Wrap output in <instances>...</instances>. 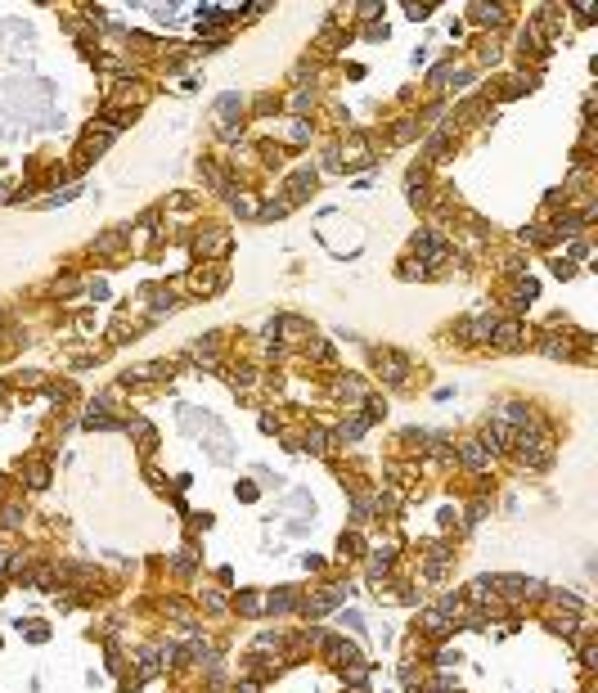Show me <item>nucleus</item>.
Here are the masks:
<instances>
[{
  "mask_svg": "<svg viewBox=\"0 0 598 693\" xmlns=\"http://www.w3.org/2000/svg\"><path fill=\"white\" fill-rule=\"evenodd\" d=\"M490 455H495V450H486V446H481V441H459V459L463 464H468V468H490Z\"/></svg>",
  "mask_w": 598,
  "mask_h": 693,
  "instance_id": "nucleus-1",
  "label": "nucleus"
},
{
  "mask_svg": "<svg viewBox=\"0 0 598 693\" xmlns=\"http://www.w3.org/2000/svg\"><path fill=\"white\" fill-rule=\"evenodd\" d=\"M495 325H499L495 316H481V320H468V325H459V329H463L468 343H490V338H495Z\"/></svg>",
  "mask_w": 598,
  "mask_h": 693,
  "instance_id": "nucleus-2",
  "label": "nucleus"
},
{
  "mask_svg": "<svg viewBox=\"0 0 598 693\" xmlns=\"http://www.w3.org/2000/svg\"><path fill=\"white\" fill-rule=\"evenodd\" d=\"M499 351H513V347H522L526 338H522V325L517 320H504V325H495V338H490Z\"/></svg>",
  "mask_w": 598,
  "mask_h": 693,
  "instance_id": "nucleus-3",
  "label": "nucleus"
},
{
  "mask_svg": "<svg viewBox=\"0 0 598 693\" xmlns=\"http://www.w3.org/2000/svg\"><path fill=\"white\" fill-rule=\"evenodd\" d=\"M414 257H423V261H441L445 257V243L436 239V234H419V239H414Z\"/></svg>",
  "mask_w": 598,
  "mask_h": 693,
  "instance_id": "nucleus-4",
  "label": "nucleus"
},
{
  "mask_svg": "<svg viewBox=\"0 0 598 693\" xmlns=\"http://www.w3.org/2000/svg\"><path fill=\"white\" fill-rule=\"evenodd\" d=\"M225 284V270H194L189 275V288L194 293H216Z\"/></svg>",
  "mask_w": 598,
  "mask_h": 693,
  "instance_id": "nucleus-5",
  "label": "nucleus"
},
{
  "mask_svg": "<svg viewBox=\"0 0 598 693\" xmlns=\"http://www.w3.org/2000/svg\"><path fill=\"white\" fill-rule=\"evenodd\" d=\"M378 365H387V378H392V383H405V369H410V360H405V356L378 351Z\"/></svg>",
  "mask_w": 598,
  "mask_h": 693,
  "instance_id": "nucleus-6",
  "label": "nucleus"
},
{
  "mask_svg": "<svg viewBox=\"0 0 598 693\" xmlns=\"http://www.w3.org/2000/svg\"><path fill=\"white\" fill-rule=\"evenodd\" d=\"M225 248H230V234L225 230H212V234L198 239V252H203V257H216V252H225Z\"/></svg>",
  "mask_w": 598,
  "mask_h": 693,
  "instance_id": "nucleus-7",
  "label": "nucleus"
},
{
  "mask_svg": "<svg viewBox=\"0 0 598 693\" xmlns=\"http://www.w3.org/2000/svg\"><path fill=\"white\" fill-rule=\"evenodd\" d=\"M495 590H504L508 599H522V594H531V581H522V576H499V581H490Z\"/></svg>",
  "mask_w": 598,
  "mask_h": 693,
  "instance_id": "nucleus-8",
  "label": "nucleus"
},
{
  "mask_svg": "<svg viewBox=\"0 0 598 693\" xmlns=\"http://www.w3.org/2000/svg\"><path fill=\"white\" fill-rule=\"evenodd\" d=\"M495 585L490 581H472V590H468V599H472V608H486V603H495Z\"/></svg>",
  "mask_w": 598,
  "mask_h": 693,
  "instance_id": "nucleus-9",
  "label": "nucleus"
},
{
  "mask_svg": "<svg viewBox=\"0 0 598 693\" xmlns=\"http://www.w3.org/2000/svg\"><path fill=\"white\" fill-rule=\"evenodd\" d=\"M423 630L432 635V639H441V635L450 630V617H445V612H427V617H423Z\"/></svg>",
  "mask_w": 598,
  "mask_h": 693,
  "instance_id": "nucleus-10",
  "label": "nucleus"
},
{
  "mask_svg": "<svg viewBox=\"0 0 598 693\" xmlns=\"http://www.w3.org/2000/svg\"><path fill=\"white\" fill-rule=\"evenodd\" d=\"M167 374V365H140V369H131V383H153V378H163Z\"/></svg>",
  "mask_w": 598,
  "mask_h": 693,
  "instance_id": "nucleus-11",
  "label": "nucleus"
},
{
  "mask_svg": "<svg viewBox=\"0 0 598 693\" xmlns=\"http://www.w3.org/2000/svg\"><path fill=\"white\" fill-rule=\"evenodd\" d=\"M499 18H504L499 5H472V23H499Z\"/></svg>",
  "mask_w": 598,
  "mask_h": 693,
  "instance_id": "nucleus-12",
  "label": "nucleus"
},
{
  "mask_svg": "<svg viewBox=\"0 0 598 693\" xmlns=\"http://www.w3.org/2000/svg\"><path fill=\"white\" fill-rule=\"evenodd\" d=\"M392 558H396V549H387V545H383L374 558H369V572H374V576H383L387 567H392Z\"/></svg>",
  "mask_w": 598,
  "mask_h": 693,
  "instance_id": "nucleus-13",
  "label": "nucleus"
},
{
  "mask_svg": "<svg viewBox=\"0 0 598 693\" xmlns=\"http://www.w3.org/2000/svg\"><path fill=\"white\" fill-rule=\"evenodd\" d=\"M540 347H545V356H563V360L572 356V343H567V338H554V334H549Z\"/></svg>",
  "mask_w": 598,
  "mask_h": 693,
  "instance_id": "nucleus-14",
  "label": "nucleus"
},
{
  "mask_svg": "<svg viewBox=\"0 0 598 693\" xmlns=\"http://www.w3.org/2000/svg\"><path fill=\"white\" fill-rule=\"evenodd\" d=\"M365 428H369V419H351V423H342V428H338V441H356V437H365Z\"/></svg>",
  "mask_w": 598,
  "mask_h": 693,
  "instance_id": "nucleus-15",
  "label": "nucleus"
},
{
  "mask_svg": "<svg viewBox=\"0 0 598 693\" xmlns=\"http://www.w3.org/2000/svg\"><path fill=\"white\" fill-rule=\"evenodd\" d=\"M292 603H297V594H292V590H279V594H270V599H265V608H270V612H288Z\"/></svg>",
  "mask_w": 598,
  "mask_h": 693,
  "instance_id": "nucleus-16",
  "label": "nucleus"
},
{
  "mask_svg": "<svg viewBox=\"0 0 598 693\" xmlns=\"http://www.w3.org/2000/svg\"><path fill=\"white\" fill-rule=\"evenodd\" d=\"M94 248H99V252H117V248H122V230H113V234H103V239H94Z\"/></svg>",
  "mask_w": 598,
  "mask_h": 693,
  "instance_id": "nucleus-17",
  "label": "nucleus"
},
{
  "mask_svg": "<svg viewBox=\"0 0 598 693\" xmlns=\"http://www.w3.org/2000/svg\"><path fill=\"white\" fill-rule=\"evenodd\" d=\"M261 608H265L261 594H239V612H261Z\"/></svg>",
  "mask_w": 598,
  "mask_h": 693,
  "instance_id": "nucleus-18",
  "label": "nucleus"
},
{
  "mask_svg": "<svg viewBox=\"0 0 598 693\" xmlns=\"http://www.w3.org/2000/svg\"><path fill=\"white\" fill-rule=\"evenodd\" d=\"M203 608H212V612H221V608H225V594H221V590H203Z\"/></svg>",
  "mask_w": 598,
  "mask_h": 693,
  "instance_id": "nucleus-19",
  "label": "nucleus"
},
{
  "mask_svg": "<svg viewBox=\"0 0 598 693\" xmlns=\"http://www.w3.org/2000/svg\"><path fill=\"white\" fill-rule=\"evenodd\" d=\"M288 207H292V203H288V198H279V203H270V207H265V212H261V216H265V221H274V216H283V212H288Z\"/></svg>",
  "mask_w": 598,
  "mask_h": 693,
  "instance_id": "nucleus-20",
  "label": "nucleus"
},
{
  "mask_svg": "<svg viewBox=\"0 0 598 693\" xmlns=\"http://www.w3.org/2000/svg\"><path fill=\"white\" fill-rule=\"evenodd\" d=\"M36 585H41V590H50V585H54V567H36Z\"/></svg>",
  "mask_w": 598,
  "mask_h": 693,
  "instance_id": "nucleus-21",
  "label": "nucleus"
},
{
  "mask_svg": "<svg viewBox=\"0 0 598 693\" xmlns=\"http://www.w3.org/2000/svg\"><path fill=\"white\" fill-rule=\"evenodd\" d=\"M324 446H329L324 432H310V437H306V450H324Z\"/></svg>",
  "mask_w": 598,
  "mask_h": 693,
  "instance_id": "nucleus-22",
  "label": "nucleus"
},
{
  "mask_svg": "<svg viewBox=\"0 0 598 693\" xmlns=\"http://www.w3.org/2000/svg\"><path fill=\"white\" fill-rule=\"evenodd\" d=\"M45 482H50V468H45V464H36V468H32V487H45Z\"/></svg>",
  "mask_w": 598,
  "mask_h": 693,
  "instance_id": "nucleus-23",
  "label": "nucleus"
},
{
  "mask_svg": "<svg viewBox=\"0 0 598 693\" xmlns=\"http://www.w3.org/2000/svg\"><path fill=\"white\" fill-rule=\"evenodd\" d=\"M0 522H5V527H18V522H23V514H18V509H14V505H9V509H5V514H0Z\"/></svg>",
  "mask_w": 598,
  "mask_h": 693,
  "instance_id": "nucleus-24",
  "label": "nucleus"
},
{
  "mask_svg": "<svg viewBox=\"0 0 598 693\" xmlns=\"http://www.w3.org/2000/svg\"><path fill=\"white\" fill-rule=\"evenodd\" d=\"M342 554H360V536H342Z\"/></svg>",
  "mask_w": 598,
  "mask_h": 693,
  "instance_id": "nucleus-25",
  "label": "nucleus"
},
{
  "mask_svg": "<svg viewBox=\"0 0 598 693\" xmlns=\"http://www.w3.org/2000/svg\"><path fill=\"white\" fill-rule=\"evenodd\" d=\"M176 567H180V572H189V567H194V554H189V549H180V554H176Z\"/></svg>",
  "mask_w": 598,
  "mask_h": 693,
  "instance_id": "nucleus-26",
  "label": "nucleus"
},
{
  "mask_svg": "<svg viewBox=\"0 0 598 693\" xmlns=\"http://www.w3.org/2000/svg\"><path fill=\"white\" fill-rule=\"evenodd\" d=\"M432 693H454V689H450V685H445V680H441V685H436Z\"/></svg>",
  "mask_w": 598,
  "mask_h": 693,
  "instance_id": "nucleus-27",
  "label": "nucleus"
},
{
  "mask_svg": "<svg viewBox=\"0 0 598 693\" xmlns=\"http://www.w3.org/2000/svg\"><path fill=\"white\" fill-rule=\"evenodd\" d=\"M239 693H256V685H243V689H239Z\"/></svg>",
  "mask_w": 598,
  "mask_h": 693,
  "instance_id": "nucleus-28",
  "label": "nucleus"
},
{
  "mask_svg": "<svg viewBox=\"0 0 598 693\" xmlns=\"http://www.w3.org/2000/svg\"><path fill=\"white\" fill-rule=\"evenodd\" d=\"M5 563H9V554H5V549H0V567H5Z\"/></svg>",
  "mask_w": 598,
  "mask_h": 693,
  "instance_id": "nucleus-29",
  "label": "nucleus"
}]
</instances>
